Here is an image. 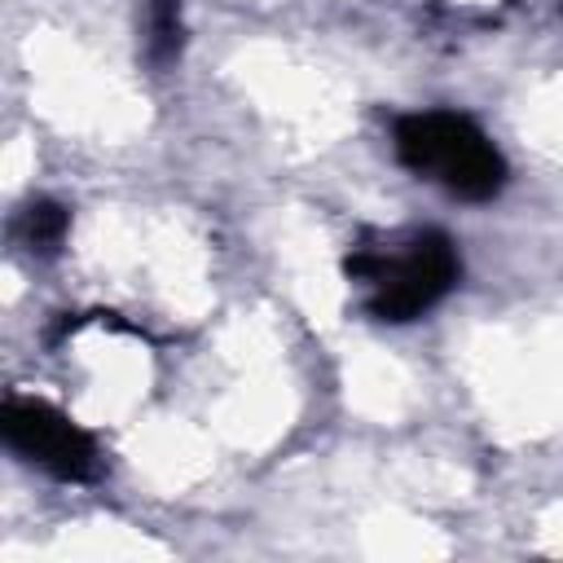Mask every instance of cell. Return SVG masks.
I'll use <instances>...</instances> for the list:
<instances>
[{
	"mask_svg": "<svg viewBox=\"0 0 563 563\" xmlns=\"http://www.w3.org/2000/svg\"><path fill=\"white\" fill-rule=\"evenodd\" d=\"M391 145L409 172L444 185L462 202L497 198L510 176L501 150L479 132L475 119L457 110H418V114L396 119Z\"/></svg>",
	"mask_w": 563,
	"mask_h": 563,
	"instance_id": "6da1fadb",
	"label": "cell"
},
{
	"mask_svg": "<svg viewBox=\"0 0 563 563\" xmlns=\"http://www.w3.org/2000/svg\"><path fill=\"white\" fill-rule=\"evenodd\" d=\"M343 273L352 282H374L369 317L374 321H413L427 308H435L462 277V255L444 229H422L405 242L400 255L387 251H352L343 260Z\"/></svg>",
	"mask_w": 563,
	"mask_h": 563,
	"instance_id": "7a4b0ae2",
	"label": "cell"
},
{
	"mask_svg": "<svg viewBox=\"0 0 563 563\" xmlns=\"http://www.w3.org/2000/svg\"><path fill=\"white\" fill-rule=\"evenodd\" d=\"M0 435L18 457L44 466L48 475H57L66 484H88L101 475L97 440L48 400L9 396L0 409Z\"/></svg>",
	"mask_w": 563,
	"mask_h": 563,
	"instance_id": "3957f363",
	"label": "cell"
},
{
	"mask_svg": "<svg viewBox=\"0 0 563 563\" xmlns=\"http://www.w3.org/2000/svg\"><path fill=\"white\" fill-rule=\"evenodd\" d=\"M66 229H70V211L53 198H35L18 220V238L26 242L31 255H57L66 242Z\"/></svg>",
	"mask_w": 563,
	"mask_h": 563,
	"instance_id": "277c9868",
	"label": "cell"
},
{
	"mask_svg": "<svg viewBox=\"0 0 563 563\" xmlns=\"http://www.w3.org/2000/svg\"><path fill=\"white\" fill-rule=\"evenodd\" d=\"M150 57L172 62L180 53V9L176 0H150Z\"/></svg>",
	"mask_w": 563,
	"mask_h": 563,
	"instance_id": "5b68a950",
	"label": "cell"
}]
</instances>
